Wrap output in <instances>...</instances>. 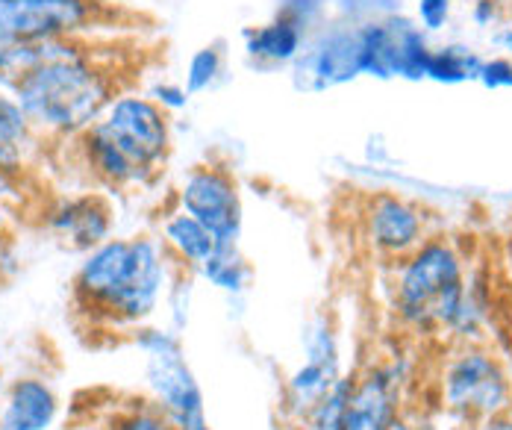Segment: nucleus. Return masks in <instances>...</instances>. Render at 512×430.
<instances>
[{"label": "nucleus", "instance_id": "obj_13", "mask_svg": "<svg viewBox=\"0 0 512 430\" xmlns=\"http://www.w3.org/2000/svg\"><path fill=\"white\" fill-rule=\"evenodd\" d=\"M145 389L156 407L177 430H212L206 416V398L192 372L183 342L165 351L145 354Z\"/></svg>", "mask_w": 512, "mask_h": 430}, {"label": "nucleus", "instance_id": "obj_32", "mask_svg": "<svg viewBox=\"0 0 512 430\" xmlns=\"http://www.w3.org/2000/svg\"><path fill=\"white\" fill-rule=\"evenodd\" d=\"M12 269H15V239L0 221V277H6Z\"/></svg>", "mask_w": 512, "mask_h": 430}, {"label": "nucleus", "instance_id": "obj_35", "mask_svg": "<svg viewBox=\"0 0 512 430\" xmlns=\"http://www.w3.org/2000/svg\"><path fill=\"white\" fill-rule=\"evenodd\" d=\"M492 45H495V51H501L498 56H510L512 59V24H507V27H495Z\"/></svg>", "mask_w": 512, "mask_h": 430}, {"label": "nucleus", "instance_id": "obj_19", "mask_svg": "<svg viewBox=\"0 0 512 430\" xmlns=\"http://www.w3.org/2000/svg\"><path fill=\"white\" fill-rule=\"evenodd\" d=\"M242 42H245V56L256 68H292L298 56L304 54L309 36L295 24L274 15L265 24L248 27L242 33Z\"/></svg>", "mask_w": 512, "mask_h": 430}, {"label": "nucleus", "instance_id": "obj_1", "mask_svg": "<svg viewBox=\"0 0 512 430\" xmlns=\"http://www.w3.org/2000/svg\"><path fill=\"white\" fill-rule=\"evenodd\" d=\"M177 271L154 233L112 236L83 254L74 274V301L92 322L136 330L165 304Z\"/></svg>", "mask_w": 512, "mask_h": 430}, {"label": "nucleus", "instance_id": "obj_8", "mask_svg": "<svg viewBox=\"0 0 512 430\" xmlns=\"http://www.w3.org/2000/svg\"><path fill=\"white\" fill-rule=\"evenodd\" d=\"M174 207L198 218L218 245H239L245 227L242 186L221 162H198L177 186Z\"/></svg>", "mask_w": 512, "mask_h": 430}, {"label": "nucleus", "instance_id": "obj_16", "mask_svg": "<svg viewBox=\"0 0 512 430\" xmlns=\"http://www.w3.org/2000/svg\"><path fill=\"white\" fill-rule=\"evenodd\" d=\"M74 145H77V157L86 165V171L109 189L133 192V189H145L154 183V177L142 165H136L103 133L98 121L86 133H80L74 139Z\"/></svg>", "mask_w": 512, "mask_h": 430}, {"label": "nucleus", "instance_id": "obj_18", "mask_svg": "<svg viewBox=\"0 0 512 430\" xmlns=\"http://www.w3.org/2000/svg\"><path fill=\"white\" fill-rule=\"evenodd\" d=\"M39 142L42 139L27 112L12 98V92L0 89V186L12 183L27 168Z\"/></svg>", "mask_w": 512, "mask_h": 430}, {"label": "nucleus", "instance_id": "obj_29", "mask_svg": "<svg viewBox=\"0 0 512 430\" xmlns=\"http://www.w3.org/2000/svg\"><path fill=\"white\" fill-rule=\"evenodd\" d=\"M148 98L154 101L156 107L165 109L168 115L186 109L189 107V101H192V95L186 92V86H183V83H174V80H159V83H154V86L148 89Z\"/></svg>", "mask_w": 512, "mask_h": 430}, {"label": "nucleus", "instance_id": "obj_22", "mask_svg": "<svg viewBox=\"0 0 512 430\" xmlns=\"http://www.w3.org/2000/svg\"><path fill=\"white\" fill-rule=\"evenodd\" d=\"M198 274L204 277L212 289L236 298V295H245L248 292L254 269L245 260V254L239 251V245H218V251L209 257V263Z\"/></svg>", "mask_w": 512, "mask_h": 430}, {"label": "nucleus", "instance_id": "obj_21", "mask_svg": "<svg viewBox=\"0 0 512 430\" xmlns=\"http://www.w3.org/2000/svg\"><path fill=\"white\" fill-rule=\"evenodd\" d=\"M486 56H480L474 48L451 42V45H439L430 51L427 59V80L433 83H445V86H460V83H477L480 65Z\"/></svg>", "mask_w": 512, "mask_h": 430}, {"label": "nucleus", "instance_id": "obj_9", "mask_svg": "<svg viewBox=\"0 0 512 430\" xmlns=\"http://www.w3.org/2000/svg\"><path fill=\"white\" fill-rule=\"evenodd\" d=\"M362 33V68L377 80H427L430 36L401 12L359 21Z\"/></svg>", "mask_w": 512, "mask_h": 430}, {"label": "nucleus", "instance_id": "obj_14", "mask_svg": "<svg viewBox=\"0 0 512 430\" xmlns=\"http://www.w3.org/2000/svg\"><path fill=\"white\" fill-rule=\"evenodd\" d=\"M45 227L65 248L89 254L92 248L112 239V207L103 195H95V192L68 195L48 207Z\"/></svg>", "mask_w": 512, "mask_h": 430}, {"label": "nucleus", "instance_id": "obj_24", "mask_svg": "<svg viewBox=\"0 0 512 430\" xmlns=\"http://www.w3.org/2000/svg\"><path fill=\"white\" fill-rule=\"evenodd\" d=\"M221 74H224V51L218 45H204L189 56L183 86L189 95H204L221 80Z\"/></svg>", "mask_w": 512, "mask_h": 430}, {"label": "nucleus", "instance_id": "obj_12", "mask_svg": "<svg viewBox=\"0 0 512 430\" xmlns=\"http://www.w3.org/2000/svg\"><path fill=\"white\" fill-rule=\"evenodd\" d=\"M365 77L359 21H327L309 36L304 54L292 65V83L301 92H327Z\"/></svg>", "mask_w": 512, "mask_h": 430}, {"label": "nucleus", "instance_id": "obj_7", "mask_svg": "<svg viewBox=\"0 0 512 430\" xmlns=\"http://www.w3.org/2000/svg\"><path fill=\"white\" fill-rule=\"evenodd\" d=\"M301 348H304V357L283 380V392H280V410L289 425L301 419L309 407H315L339 383V377L345 375L339 330L330 319V313H315L304 324Z\"/></svg>", "mask_w": 512, "mask_h": 430}, {"label": "nucleus", "instance_id": "obj_39", "mask_svg": "<svg viewBox=\"0 0 512 430\" xmlns=\"http://www.w3.org/2000/svg\"><path fill=\"white\" fill-rule=\"evenodd\" d=\"M6 386H9V380H6L3 369H0V407H3V395H6Z\"/></svg>", "mask_w": 512, "mask_h": 430}, {"label": "nucleus", "instance_id": "obj_31", "mask_svg": "<svg viewBox=\"0 0 512 430\" xmlns=\"http://www.w3.org/2000/svg\"><path fill=\"white\" fill-rule=\"evenodd\" d=\"M471 21L483 30L501 27L504 21V3L501 0H474L471 3Z\"/></svg>", "mask_w": 512, "mask_h": 430}, {"label": "nucleus", "instance_id": "obj_20", "mask_svg": "<svg viewBox=\"0 0 512 430\" xmlns=\"http://www.w3.org/2000/svg\"><path fill=\"white\" fill-rule=\"evenodd\" d=\"M495 295L489 286V277L483 271L465 274V289H462L457 316L448 327V342H483L489 339V327H495Z\"/></svg>", "mask_w": 512, "mask_h": 430}, {"label": "nucleus", "instance_id": "obj_15", "mask_svg": "<svg viewBox=\"0 0 512 430\" xmlns=\"http://www.w3.org/2000/svg\"><path fill=\"white\" fill-rule=\"evenodd\" d=\"M59 413L62 407L51 380L42 375H21L6 386L0 430H53Z\"/></svg>", "mask_w": 512, "mask_h": 430}, {"label": "nucleus", "instance_id": "obj_25", "mask_svg": "<svg viewBox=\"0 0 512 430\" xmlns=\"http://www.w3.org/2000/svg\"><path fill=\"white\" fill-rule=\"evenodd\" d=\"M106 425L109 430H177V425L156 407L151 398L115 410V416Z\"/></svg>", "mask_w": 512, "mask_h": 430}, {"label": "nucleus", "instance_id": "obj_4", "mask_svg": "<svg viewBox=\"0 0 512 430\" xmlns=\"http://www.w3.org/2000/svg\"><path fill=\"white\" fill-rule=\"evenodd\" d=\"M436 404L468 428L512 407V372L501 348L489 339L451 342L436 372Z\"/></svg>", "mask_w": 512, "mask_h": 430}, {"label": "nucleus", "instance_id": "obj_23", "mask_svg": "<svg viewBox=\"0 0 512 430\" xmlns=\"http://www.w3.org/2000/svg\"><path fill=\"white\" fill-rule=\"evenodd\" d=\"M354 375L357 372H345L339 377V383L315 407H309L301 419L292 422V430H345V407L354 389Z\"/></svg>", "mask_w": 512, "mask_h": 430}, {"label": "nucleus", "instance_id": "obj_28", "mask_svg": "<svg viewBox=\"0 0 512 430\" xmlns=\"http://www.w3.org/2000/svg\"><path fill=\"white\" fill-rule=\"evenodd\" d=\"M454 15V0H418L415 3V24L430 36L439 33L451 24Z\"/></svg>", "mask_w": 512, "mask_h": 430}, {"label": "nucleus", "instance_id": "obj_17", "mask_svg": "<svg viewBox=\"0 0 512 430\" xmlns=\"http://www.w3.org/2000/svg\"><path fill=\"white\" fill-rule=\"evenodd\" d=\"M168 251V257L174 260V266L189 274H198L209 263V257L218 251L215 236L206 230L198 218L183 213L180 207L168 210L159 221V233H156Z\"/></svg>", "mask_w": 512, "mask_h": 430}, {"label": "nucleus", "instance_id": "obj_10", "mask_svg": "<svg viewBox=\"0 0 512 430\" xmlns=\"http://www.w3.org/2000/svg\"><path fill=\"white\" fill-rule=\"evenodd\" d=\"M415 377L410 354H389L371 360L354 375V389L345 407V430H389L410 407V386Z\"/></svg>", "mask_w": 512, "mask_h": 430}, {"label": "nucleus", "instance_id": "obj_27", "mask_svg": "<svg viewBox=\"0 0 512 430\" xmlns=\"http://www.w3.org/2000/svg\"><path fill=\"white\" fill-rule=\"evenodd\" d=\"M192 280L195 274L189 271H177L171 286H168V295H165V307H168V327L183 333L186 322H189V307H192Z\"/></svg>", "mask_w": 512, "mask_h": 430}, {"label": "nucleus", "instance_id": "obj_30", "mask_svg": "<svg viewBox=\"0 0 512 430\" xmlns=\"http://www.w3.org/2000/svg\"><path fill=\"white\" fill-rule=\"evenodd\" d=\"M477 83L498 92V89H512V59L510 56H486L477 74Z\"/></svg>", "mask_w": 512, "mask_h": 430}, {"label": "nucleus", "instance_id": "obj_11", "mask_svg": "<svg viewBox=\"0 0 512 430\" xmlns=\"http://www.w3.org/2000/svg\"><path fill=\"white\" fill-rule=\"evenodd\" d=\"M430 233V218L410 198L392 189H380L362 198L359 236L368 254L383 266L401 263Z\"/></svg>", "mask_w": 512, "mask_h": 430}, {"label": "nucleus", "instance_id": "obj_38", "mask_svg": "<svg viewBox=\"0 0 512 430\" xmlns=\"http://www.w3.org/2000/svg\"><path fill=\"white\" fill-rule=\"evenodd\" d=\"M74 430H109V425H101V422H86V425H80V428Z\"/></svg>", "mask_w": 512, "mask_h": 430}, {"label": "nucleus", "instance_id": "obj_26", "mask_svg": "<svg viewBox=\"0 0 512 430\" xmlns=\"http://www.w3.org/2000/svg\"><path fill=\"white\" fill-rule=\"evenodd\" d=\"M327 12H330L327 0H280L277 9H274L277 18L295 24L307 36H312L315 30H321L327 24Z\"/></svg>", "mask_w": 512, "mask_h": 430}, {"label": "nucleus", "instance_id": "obj_6", "mask_svg": "<svg viewBox=\"0 0 512 430\" xmlns=\"http://www.w3.org/2000/svg\"><path fill=\"white\" fill-rule=\"evenodd\" d=\"M101 15V0H0V45L86 39Z\"/></svg>", "mask_w": 512, "mask_h": 430}, {"label": "nucleus", "instance_id": "obj_2", "mask_svg": "<svg viewBox=\"0 0 512 430\" xmlns=\"http://www.w3.org/2000/svg\"><path fill=\"white\" fill-rule=\"evenodd\" d=\"M9 92L27 112L39 139L65 142L101 121L121 89L115 71L98 59L86 39H56L48 42L45 59Z\"/></svg>", "mask_w": 512, "mask_h": 430}, {"label": "nucleus", "instance_id": "obj_36", "mask_svg": "<svg viewBox=\"0 0 512 430\" xmlns=\"http://www.w3.org/2000/svg\"><path fill=\"white\" fill-rule=\"evenodd\" d=\"M407 416H410V430H439L436 419L427 413H415L412 407H407Z\"/></svg>", "mask_w": 512, "mask_h": 430}, {"label": "nucleus", "instance_id": "obj_5", "mask_svg": "<svg viewBox=\"0 0 512 430\" xmlns=\"http://www.w3.org/2000/svg\"><path fill=\"white\" fill-rule=\"evenodd\" d=\"M101 130L151 177H159L171 157V115L156 107L148 92H118L101 115Z\"/></svg>", "mask_w": 512, "mask_h": 430}, {"label": "nucleus", "instance_id": "obj_33", "mask_svg": "<svg viewBox=\"0 0 512 430\" xmlns=\"http://www.w3.org/2000/svg\"><path fill=\"white\" fill-rule=\"evenodd\" d=\"M498 330H501V354H504V360H507V366H510L512 372V301L507 304V310L501 313V322H498Z\"/></svg>", "mask_w": 512, "mask_h": 430}, {"label": "nucleus", "instance_id": "obj_37", "mask_svg": "<svg viewBox=\"0 0 512 430\" xmlns=\"http://www.w3.org/2000/svg\"><path fill=\"white\" fill-rule=\"evenodd\" d=\"M389 430H410V416H407V410H404V413H401V416L392 422V428Z\"/></svg>", "mask_w": 512, "mask_h": 430}, {"label": "nucleus", "instance_id": "obj_34", "mask_svg": "<svg viewBox=\"0 0 512 430\" xmlns=\"http://www.w3.org/2000/svg\"><path fill=\"white\" fill-rule=\"evenodd\" d=\"M471 430H512V407L501 410V413L486 416L483 422H477Z\"/></svg>", "mask_w": 512, "mask_h": 430}, {"label": "nucleus", "instance_id": "obj_3", "mask_svg": "<svg viewBox=\"0 0 512 430\" xmlns=\"http://www.w3.org/2000/svg\"><path fill=\"white\" fill-rule=\"evenodd\" d=\"M389 269V310L395 324L415 339H445L465 289V251L451 236L430 233Z\"/></svg>", "mask_w": 512, "mask_h": 430}]
</instances>
